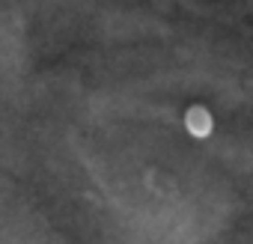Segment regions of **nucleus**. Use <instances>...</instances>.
Returning a JSON list of instances; mask_svg holds the SVG:
<instances>
[{
  "label": "nucleus",
  "instance_id": "nucleus-1",
  "mask_svg": "<svg viewBox=\"0 0 253 244\" xmlns=\"http://www.w3.org/2000/svg\"><path fill=\"white\" fill-rule=\"evenodd\" d=\"M185 125H188V131H191L194 137H209V134H211V113L197 104V107H191V110L185 113Z\"/></svg>",
  "mask_w": 253,
  "mask_h": 244
}]
</instances>
